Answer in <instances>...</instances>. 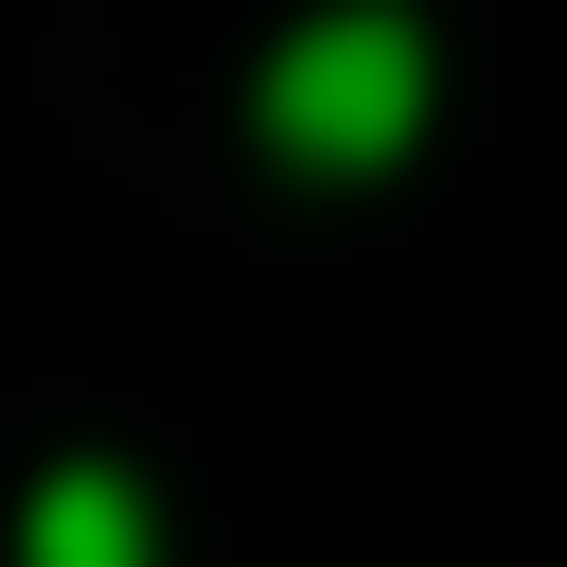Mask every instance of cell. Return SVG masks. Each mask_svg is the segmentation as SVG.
<instances>
[{
  "instance_id": "1",
  "label": "cell",
  "mask_w": 567,
  "mask_h": 567,
  "mask_svg": "<svg viewBox=\"0 0 567 567\" xmlns=\"http://www.w3.org/2000/svg\"><path fill=\"white\" fill-rule=\"evenodd\" d=\"M408 106H425V35H408L390 0L301 18V35H284V71H266V142H284V159H390V142H408Z\"/></svg>"
},
{
  "instance_id": "2",
  "label": "cell",
  "mask_w": 567,
  "mask_h": 567,
  "mask_svg": "<svg viewBox=\"0 0 567 567\" xmlns=\"http://www.w3.org/2000/svg\"><path fill=\"white\" fill-rule=\"evenodd\" d=\"M35 567H142V496H124L106 461H71V478L35 496Z\"/></svg>"
}]
</instances>
